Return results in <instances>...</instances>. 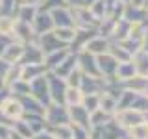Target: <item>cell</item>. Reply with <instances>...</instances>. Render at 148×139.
<instances>
[{
  "mask_svg": "<svg viewBox=\"0 0 148 139\" xmlns=\"http://www.w3.org/2000/svg\"><path fill=\"white\" fill-rule=\"evenodd\" d=\"M46 82H48V91H50V98L54 102H65V91H67V82L63 80V76L56 74L54 71H48L46 72Z\"/></svg>",
  "mask_w": 148,
  "mask_h": 139,
  "instance_id": "cell-2",
  "label": "cell"
},
{
  "mask_svg": "<svg viewBox=\"0 0 148 139\" xmlns=\"http://www.w3.org/2000/svg\"><path fill=\"white\" fill-rule=\"evenodd\" d=\"M9 65L11 63H8L4 58H0V76H4V74L8 72V69H9Z\"/></svg>",
  "mask_w": 148,
  "mask_h": 139,
  "instance_id": "cell-24",
  "label": "cell"
},
{
  "mask_svg": "<svg viewBox=\"0 0 148 139\" xmlns=\"http://www.w3.org/2000/svg\"><path fill=\"white\" fill-rule=\"evenodd\" d=\"M50 15L54 19V26L59 28V26H76V21H74V15L69 13V9L65 6H59V8H54L50 11Z\"/></svg>",
  "mask_w": 148,
  "mask_h": 139,
  "instance_id": "cell-11",
  "label": "cell"
},
{
  "mask_svg": "<svg viewBox=\"0 0 148 139\" xmlns=\"http://www.w3.org/2000/svg\"><path fill=\"white\" fill-rule=\"evenodd\" d=\"M30 95H34L39 102H45L50 98V91H48V82H46V74L35 78L30 82Z\"/></svg>",
  "mask_w": 148,
  "mask_h": 139,
  "instance_id": "cell-9",
  "label": "cell"
},
{
  "mask_svg": "<svg viewBox=\"0 0 148 139\" xmlns=\"http://www.w3.org/2000/svg\"><path fill=\"white\" fill-rule=\"evenodd\" d=\"M141 48L148 52V30L145 32V34H143V39H141Z\"/></svg>",
  "mask_w": 148,
  "mask_h": 139,
  "instance_id": "cell-25",
  "label": "cell"
},
{
  "mask_svg": "<svg viewBox=\"0 0 148 139\" xmlns=\"http://www.w3.org/2000/svg\"><path fill=\"white\" fill-rule=\"evenodd\" d=\"M0 113L9 120H17L24 115V108L18 96H4L0 102Z\"/></svg>",
  "mask_w": 148,
  "mask_h": 139,
  "instance_id": "cell-3",
  "label": "cell"
},
{
  "mask_svg": "<svg viewBox=\"0 0 148 139\" xmlns=\"http://www.w3.org/2000/svg\"><path fill=\"white\" fill-rule=\"evenodd\" d=\"M22 54H24V43H9L8 45V48L4 50V54H2V58L6 59L8 63H18L21 61V58H22Z\"/></svg>",
  "mask_w": 148,
  "mask_h": 139,
  "instance_id": "cell-14",
  "label": "cell"
},
{
  "mask_svg": "<svg viewBox=\"0 0 148 139\" xmlns=\"http://www.w3.org/2000/svg\"><path fill=\"white\" fill-rule=\"evenodd\" d=\"M39 46H41V50H43V54H50V52H56V50L67 48L69 45L63 43L54 32H46V34L41 35V45Z\"/></svg>",
  "mask_w": 148,
  "mask_h": 139,
  "instance_id": "cell-8",
  "label": "cell"
},
{
  "mask_svg": "<svg viewBox=\"0 0 148 139\" xmlns=\"http://www.w3.org/2000/svg\"><path fill=\"white\" fill-rule=\"evenodd\" d=\"M69 119H71V124L91 128V113H89V109H87L83 104L69 106Z\"/></svg>",
  "mask_w": 148,
  "mask_h": 139,
  "instance_id": "cell-7",
  "label": "cell"
},
{
  "mask_svg": "<svg viewBox=\"0 0 148 139\" xmlns=\"http://www.w3.org/2000/svg\"><path fill=\"white\" fill-rule=\"evenodd\" d=\"M83 50H87V52H91L95 56L106 54V52H109V41L104 39V35L91 37V39H87V43L83 45Z\"/></svg>",
  "mask_w": 148,
  "mask_h": 139,
  "instance_id": "cell-12",
  "label": "cell"
},
{
  "mask_svg": "<svg viewBox=\"0 0 148 139\" xmlns=\"http://www.w3.org/2000/svg\"><path fill=\"white\" fill-rule=\"evenodd\" d=\"M113 119H115V122H117L120 128L128 130V128H132L133 124L143 122V120L146 119V115H145V111H141L137 108H120V109L115 111Z\"/></svg>",
  "mask_w": 148,
  "mask_h": 139,
  "instance_id": "cell-1",
  "label": "cell"
},
{
  "mask_svg": "<svg viewBox=\"0 0 148 139\" xmlns=\"http://www.w3.org/2000/svg\"><path fill=\"white\" fill-rule=\"evenodd\" d=\"M54 34L63 41V43H71V41L76 39V26H59L54 30Z\"/></svg>",
  "mask_w": 148,
  "mask_h": 139,
  "instance_id": "cell-20",
  "label": "cell"
},
{
  "mask_svg": "<svg viewBox=\"0 0 148 139\" xmlns=\"http://www.w3.org/2000/svg\"><path fill=\"white\" fill-rule=\"evenodd\" d=\"M30 139H54V136H52L50 132H45V130H43V132H37V133H34V136H32Z\"/></svg>",
  "mask_w": 148,
  "mask_h": 139,
  "instance_id": "cell-23",
  "label": "cell"
},
{
  "mask_svg": "<svg viewBox=\"0 0 148 139\" xmlns=\"http://www.w3.org/2000/svg\"><path fill=\"white\" fill-rule=\"evenodd\" d=\"M48 132L54 136V139H72V124H54V126H50Z\"/></svg>",
  "mask_w": 148,
  "mask_h": 139,
  "instance_id": "cell-16",
  "label": "cell"
},
{
  "mask_svg": "<svg viewBox=\"0 0 148 139\" xmlns=\"http://www.w3.org/2000/svg\"><path fill=\"white\" fill-rule=\"evenodd\" d=\"M9 37L11 35H4V34H0V56L4 54V50L8 48V45L11 43V41H9Z\"/></svg>",
  "mask_w": 148,
  "mask_h": 139,
  "instance_id": "cell-22",
  "label": "cell"
},
{
  "mask_svg": "<svg viewBox=\"0 0 148 139\" xmlns=\"http://www.w3.org/2000/svg\"><path fill=\"white\" fill-rule=\"evenodd\" d=\"M37 15V6H30V4H22L18 8V19L17 21H22V22H34V19Z\"/></svg>",
  "mask_w": 148,
  "mask_h": 139,
  "instance_id": "cell-19",
  "label": "cell"
},
{
  "mask_svg": "<svg viewBox=\"0 0 148 139\" xmlns=\"http://www.w3.org/2000/svg\"><path fill=\"white\" fill-rule=\"evenodd\" d=\"M32 26H34V30H35L37 35H43V34L52 32L56 28L54 26V19H52V15H50V11H46V9H45V13L43 11L37 13L35 19H34V22H32Z\"/></svg>",
  "mask_w": 148,
  "mask_h": 139,
  "instance_id": "cell-10",
  "label": "cell"
},
{
  "mask_svg": "<svg viewBox=\"0 0 148 139\" xmlns=\"http://www.w3.org/2000/svg\"><path fill=\"white\" fill-rule=\"evenodd\" d=\"M76 58H78V69H80L83 74H87V76H102L100 71H98V65H96L95 54H91V52H87V50L82 48V52L78 54Z\"/></svg>",
  "mask_w": 148,
  "mask_h": 139,
  "instance_id": "cell-5",
  "label": "cell"
},
{
  "mask_svg": "<svg viewBox=\"0 0 148 139\" xmlns=\"http://www.w3.org/2000/svg\"><path fill=\"white\" fill-rule=\"evenodd\" d=\"M34 34H35V30L30 22H22V21L15 22V32H13V35H15L21 43H32Z\"/></svg>",
  "mask_w": 148,
  "mask_h": 139,
  "instance_id": "cell-13",
  "label": "cell"
},
{
  "mask_svg": "<svg viewBox=\"0 0 148 139\" xmlns=\"http://www.w3.org/2000/svg\"><path fill=\"white\" fill-rule=\"evenodd\" d=\"M96 65H98V71L102 76H106L108 80L117 76V69H119V61L113 58L109 52L96 56Z\"/></svg>",
  "mask_w": 148,
  "mask_h": 139,
  "instance_id": "cell-6",
  "label": "cell"
},
{
  "mask_svg": "<svg viewBox=\"0 0 148 139\" xmlns=\"http://www.w3.org/2000/svg\"><path fill=\"white\" fill-rule=\"evenodd\" d=\"M82 0H67V4H71V6H80Z\"/></svg>",
  "mask_w": 148,
  "mask_h": 139,
  "instance_id": "cell-26",
  "label": "cell"
},
{
  "mask_svg": "<svg viewBox=\"0 0 148 139\" xmlns=\"http://www.w3.org/2000/svg\"><path fill=\"white\" fill-rule=\"evenodd\" d=\"M83 102V91L80 87H67L65 91V104L67 106H74V104H82Z\"/></svg>",
  "mask_w": 148,
  "mask_h": 139,
  "instance_id": "cell-18",
  "label": "cell"
},
{
  "mask_svg": "<svg viewBox=\"0 0 148 139\" xmlns=\"http://www.w3.org/2000/svg\"><path fill=\"white\" fill-rule=\"evenodd\" d=\"M76 67H78V58H76V56H72V54H67V58H65L63 61L54 69V72L59 74V76H69V74H71Z\"/></svg>",
  "mask_w": 148,
  "mask_h": 139,
  "instance_id": "cell-15",
  "label": "cell"
},
{
  "mask_svg": "<svg viewBox=\"0 0 148 139\" xmlns=\"http://www.w3.org/2000/svg\"><path fill=\"white\" fill-rule=\"evenodd\" d=\"M130 139H148V120L145 119L143 122L133 124L132 128L126 130Z\"/></svg>",
  "mask_w": 148,
  "mask_h": 139,
  "instance_id": "cell-17",
  "label": "cell"
},
{
  "mask_svg": "<svg viewBox=\"0 0 148 139\" xmlns=\"http://www.w3.org/2000/svg\"><path fill=\"white\" fill-rule=\"evenodd\" d=\"M43 115H45V120H46V124H48V126L71 122V119H69V108H65L63 104L59 106L58 102H54V104L46 106Z\"/></svg>",
  "mask_w": 148,
  "mask_h": 139,
  "instance_id": "cell-4",
  "label": "cell"
},
{
  "mask_svg": "<svg viewBox=\"0 0 148 139\" xmlns=\"http://www.w3.org/2000/svg\"><path fill=\"white\" fill-rule=\"evenodd\" d=\"M15 19H11L9 15H0V34L4 35H13L15 32Z\"/></svg>",
  "mask_w": 148,
  "mask_h": 139,
  "instance_id": "cell-21",
  "label": "cell"
}]
</instances>
